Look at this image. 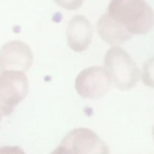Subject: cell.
<instances>
[{
    "instance_id": "obj_1",
    "label": "cell",
    "mask_w": 154,
    "mask_h": 154,
    "mask_svg": "<svg viewBox=\"0 0 154 154\" xmlns=\"http://www.w3.org/2000/svg\"><path fill=\"white\" fill-rule=\"evenodd\" d=\"M107 14L131 35H145L154 27V11L146 0H111Z\"/></svg>"
},
{
    "instance_id": "obj_2",
    "label": "cell",
    "mask_w": 154,
    "mask_h": 154,
    "mask_svg": "<svg viewBox=\"0 0 154 154\" xmlns=\"http://www.w3.org/2000/svg\"><path fill=\"white\" fill-rule=\"evenodd\" d=\"M104 69L111 84L119 91H130L141 80V70L131 56L120 46H111L104 57Z\"/></svg>"
},
{
    "instance_id": "obj_3",
    "label": "cell",
    "mask_w": 154,
    "mask_h": 154,
    "mask_svg": "<svg viewBox=\"0 0 154 154\" xmlns=\"http://www.w3.org/2000/svg\"><path fill=\"white\" fill-rule=\"evenodd\" d=\"M29 93L26 73L7 70L0 73V116H8Z\"/></svg>"
},
{
    "instance_id": "obj_4",
    "label": "cell",
    "mask_w": 154,
    "mask_h": 154,
    "mask_svg": "<svg viewBox=\"0 0 154 154\" xmlns=\"http://www.w3.org/2000/svg\"><path fill=\"white\" fill-rule=\"evenodd\" d=\"M111 80L103 66H89L77 75L75 88L77 95L87 100L103 97L111 88Z\"/></svg>"
},
{
    "instance_id": "obj_5",
    "label": "cell",
    "mask_w": 154,
    "mask_h": 154,
    "mask_svg": "<svg viewBox=\"0 0 154 154\" xmlns=\"http://www.w3.org/2000/svg\"><path fill=\"white\" fill-rule=\"evenodd\" d=\"M61 146L70 154H109L107 143L87 127H79L69 131L64 137Z\"/></svg>"
},
{
    "instance_id": "obj_6",
    "label": "cell",
    "mask_w": 154,
    "mask_h": 154,
    "mask_svg": "<svg viewBox=\"0 0 154 154\" xmlns=\"http://www.w3.org/2000/svg\"><path fill=\"white\" fill-rule=\"evenodd\" d=\"M34 54L27 43L10 41L0 48V72L15 70L26 73L31 68Z\"/></svg>"
},
{
    "instance_id": "obj_7",
    "label": "cell",
    "mask_w": 154,
    "mask_h": 154,
    "mask_svg": "<svg viewBox=\"0 0 154 154\" xmlns=\"http://www.w3.org/2000/svg\"><path fill=\"white\" fill-rule=\"evenodd\" d=\"M93 39L92 23L85 16L76 15L69 20L66 27V43L73 51H85Z\"/></svg>"
},
{
    "instance_id": "obj_8",
    "label": "cell",
    "mask_w": 154,
    "mask_h": 154,
    "mask_svg": "<svg viewBox=\"0 0 154 154\" xmlns=\"http://www.w3.org/2000/svg\"><path fill=\"white\" fill-rule=\"evenodd\" d=\"M96 30H97L99 37L111 46H118L122 42L131 39V37H133L122 24L114 20L107 12L101 15L100 19L97 20Z\"/></svg>"
},
{
    "instance_id": "obj_9",
    "label": "cell",
    "mask_w": 154,
    "mask_h": 154,
    "mask_svg": "<svg viewBox=\"0 0 154 154\" xmlns=\"http://www.w3.org/2000/svg\"><path fill=\"white\" fill-rule=\"evenodd\" d=\"M141 80L146 87L154 89V57L145 61L141 70Z\"/></svg>"
},
{
    "instance_id": "obj_10",
    "label": "cell",
    "mask_w": 154,
    "mask_h": 154,
    "mask_svg": "<svg viewBox=\"0 0 154 154\" xmlns=\"http://www.w3.org/2000/svg\"><path fill=\"white\" fill-rule=\"evenodd\" d=\"M54 3L68 11H76L82 5L84 0H54Z\"/></svg>"
},
{
    "instance_id": "obj_11",
    "label": "cell",
    "mask_w": 154,
    "mask_h": 154,
    "mask_svg": "<svg viewBox=\"0 0 154 154\" xmlns=\"http://www.w3.org/2000/svg\"><path fill=\"white\" fill-rule=\"evenodd\" d=\"M0 154H27L19 146H3L0 147Z\"/></svg>"
},
{
    "instance_id": "obj_12",
    "label": "cell",
    "mask_w": 154,
    "mask_h": 154,
    "mask_svg": "<svg viewBox=\"0 0 154 154\" xmlns=\"http://www.w3.org/2000/svg\"><path fill=\"white\" fill-rule=\"evenodd\" d=\"M50 154H70L69 152H68L66 149H65V147H62L61 145H60L58 147H57V149H54L53 152H51Z\"/></svg>"
},
{
    "instance_id": "obj_13",
    "label": "cell",
    "mask_w": 154,
    "mask_h": 154,
    "mask_svg": "<svg viewBox=\"0 0 154 154\" xmlns=\"http://www.w3.org/2000/svg\"><path fill=\"white\" fill-rule=\"evenodd\" d=\"M152 134H153V141H154V126H153V131H152Z\"/></svg>"
}]
</instances>
